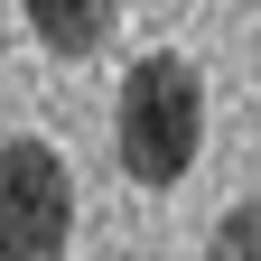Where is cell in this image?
<instances>
[{"label":"cell","mask_w":261,"mask_h":261,"mask_svg":"<svg viewBox=\"0 0 261 261\" xmlns=\"http://www.w3.org/2000/svg\"><path fill=\"white\" fill-rule=\"evenodd\" d=\"M112 149L140 187H177L205 149V84L187 56H140L112 103Z\"/></svg>","instance_id":"cell-1"},{"label":"cell","mask_w":261,"mask_h":261,"mask_svg":"<svg viewBox=\"0 0 261 261\" xmlns=\"http://www.w3.org/2000/svg\"><path fill=\"white\" fill-rule=\"evenodd\" d=\"M75 243V177L47 140L0 149V261H65Z\"/></svg>","instance_id":"cell-2"},{"label":"cell","mask_w":261,"mask_h":261,"mask_svg":"<svg viewBox=\"0 0 261 261\" xmlns=\"http://www.w3.org/2000/svg\"><path fill=\"white\" fill-rule=\"evenodd\" d=\"M28 10V28L56 47V56H93L112 38V19H121V0H19Z\"/></svg>","instance_id":"cell-3"},{"label":"cell","mask_w":261,"mask_h":261,"mask_svg":"<svg viewBox=\"0 0 261 261\" xmlns=\"http://www.w3.org/2000/svg\"><path fill=\"white\" fill-rule=\"evenodd\" d=\"M205 261H261V196H243V205H233V215L215 224Z\"/></svg>","instance_id":"cell-4"}]
</instances>
